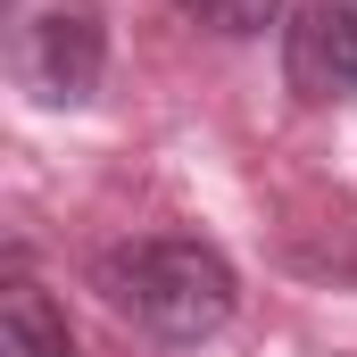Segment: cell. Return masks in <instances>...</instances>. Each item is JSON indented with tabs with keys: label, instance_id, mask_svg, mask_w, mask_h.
Returning <instances> with one entry per match:
<instances>
[{
	"label": "cell",
	"instance_id": "cell-1",
	"mask_svg": "<svg viewBox=\"0 0 357 357\" xmlns=\"http://www.w3.org/2000/svg\"><path fill=\"white\" fill-rule=\"evenodd\" d=\"M91 291L150 341L191 349V341H216L241 307V274L216 241H191V233H150V241H116L100 250Z\"/></svg>",
	"mask_w": 357,
	"mask_h": 357
},
{
	"label": "cell",
	"instance_id": "cell-2",
	"mask_svg": "<svg viewBox=\"0 0 357 357\" xmlns=\"http://www.w3.org/2000/svg\"><path fill=\"white\" fill-rule=\"evenodd\" d=\"M17 91L42 108H84L108 75V17L100 0H42L17 8V42H8Z\"/></svg>",
	"mask_w": 357,
	"mask_h": 357
},
{
	"label": "cell",
	"instance_id": "cell-3",
	"mask_svg": "<svg viewBox=\"0 0 357 357\" xmlns=\"http://www.w3.org/2000/svg\"><path fill=\"white\" fill-rule=\"evenodd\" d=\"M282 84L307 108L357 100V0H307L282 25Z\"/></svg>",
	"mask_w": 357,
	"mask_h": 357
},
{
	"label": "cell",
	"instance_id": "cell-4",
	"mask_svg": "<svg viewBox=\"0 0 357 357\" xmlns=\"http://www.w3.org/2000/svg\"><path fill=\"white\" fill-rule=\"evenodd\" d=\"M0 357H84L67 333V307L25 274V258H8V282H0Z\"/></svg>",
	"mask_w": 357,
	"mask_h": 357
},
{
	"label": "cell",
	"instance_id": "cell-5",
	"mask_svg": "<svg viewBox=\"0 0 357 357\" xmlns=\"http://www.w3.org/2000/svg\"><path fill=\"white\" fill-rule=\"evenodd\" d=\"M191 25L225 33V42H258L266 25H282V0H175Z\"/></svg>",
	"mask_w": 357,
	"mask_h": 357
}]
</instances>
